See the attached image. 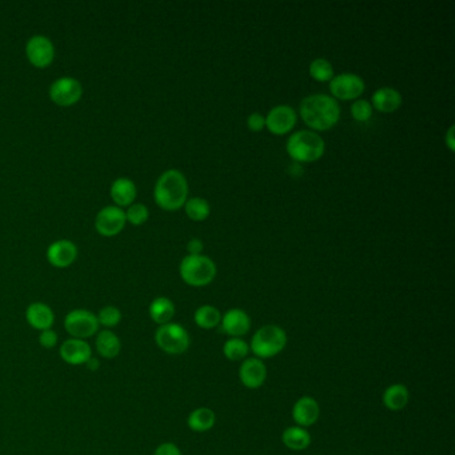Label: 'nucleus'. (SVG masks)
<instances>
[{
	"mask_svg": "<svg viewBox=\"0 0 455 455\" xmlns=\"http://www.w3.org/2000/svg\"><path fill=\"white\" fill-rule=\"evenodd\" d=\"M282 442L286 447L294 451H300L308 449L311 444V437L305 427L300 426H291L286 429L282 434Z\"/></svg>",
	"mask_w": 455,
	"mask_h": 455,
	"instance_id": "nucleus-23",
	"label": "nucleus"
},
{
	"mask_svg": "<svg viewBox=\"0 0 455 455\" xmlns=\"http://www.w3.org/2000/svg\"><path fill=\"white\" fill-rule=\"evenodd\" d=\"M96 318H98L99 325H102L107 329H111L120 322L122 313L119 308H115V306H106L99 311V315Z\"/></svg>",
	"mask_w": 455,
	"mask_h": 455,
	"instance_id": "nucleus-32",
	"label": "nucleus"
},
{
	"mask_svg": "<svg viewBox=\"0 0 455 455\" xmlns=\"http://www.w3.org/2000/svg\"><path fill=\"white\" fill-rule=\"evenodd\" d=\"M64 329L72 338L87 339L98 332L99 322L91 311L72 310L64 319Z\"/></svg>",
	"mask_w": 455,
	"mask_h": 455,
	"instance_id": "nucleus-8",
	"label": "nucleus"
},
{
	"mask_svg": "<svg viewBox=\"0 0 455 455\" xmlns=\"http://www.w3.org/2000/svg\"><path fill=\"white\" fill-rule=\"evenodd\" d=\"M266 128L274 135H286L296 127L298 116L296 110L288 104H279L273 107L264 116Z\"/></svg>",
	"mask_w": 455,
	"mask_h": 455,
	"instance_id": "nucleus-9",
	"label": "nucleus"
},
{
	"mask_svg": "<svg viewBox=\"0 0 455 455\" xmlns=\"http://www.w3.org/2000/svg\"><path fill=\"white\" fill-rule=\"evenodd\" d=\"M125 213L118 206H107L95 218V228L103 237H115L125 226Z\"/></svg>",
	"mask_w": 455,
	"mask_h": 455,
	"instance_id": "nucleus-11",
	"label": "nucleus"
},
{
	"mask_svg": "<svg viewBox=\"0 0 455 455\" xmlns=\"http://www.w3.org/2000/svg\"><path fill=\"white\" fill-rule=\"evenodd\" d=\"M148 313H150L151 319L155 323H158L159 326H162V325L170 323L171 319L174 318V315H175V305L172 303V300L169 298L159 296V298H155L151 302Z\"/></svg>",
	"mask_w": 455,
	"mask_h": 455,
	"instance_id": "nucleus-22",
	"label": "nucleus"
},
{
	"mask_svg": "<svg viewBox=\"0 0 455 455\" xmlns=\"http://www.w3.org/2000/svg\"><path fill=\"white\" fill-rule=\"evenodd\" d=\"M26 54L34 67L46 69L54 62L55 48L48 38L43 35H36L27 42Z\"/></svg>",
	"mask_w": 455,
	"mask_h": 455,
	"instance_id": "nucleus-10",
	"label": "nucleus"
},
{
	"mask_svg": "<svg viewBox=\"0 0 455 455\" xmlns=\"http://www.w3.org/2000/svg\"><path fill=\"white\" fill-rule=\"evenodd\" d=\"M402 94L393 87H381L371 96V107L383 114L397 111L402 106Z\"/></svg>",
	"mask_w": 455,
	"mask_h": 455,
	"instance_id": "nucleus-18",
	"label": "nucleus"
},
{
	"mask_svg": "<svg viewBox=\"0 0 455 455\" xmlns=\"http://www.w3.org/2000/svg\"><path fill=\"white\" fill-rule=\"evenodd\" d=\"M220 326L223 332H226L231 338H240L250 331V317L245 310L231 308L225 315H222Z\"/></svg>",
	"mask_w": 455,
	"mask_h": 455,
	"instance_id": "nucleus-14",
	"label": "nucleus"
},
{
	"mask_svg": "<svg viewBox=\"0 0 455 455\" xmlns=\"http://www.w3.org/2000/svg\"><path fill=\"white\" fill-rule=\"evenodd\" d=\"M189 195V183L182 172L175 169L164 171L155 184L154 199L160 208L176 211L182 208Z\"/></svg>",
	"mask_w": 455,
	"mask_h": 455,
	"instance_id": "nucleus-2",
	"label": "nucleus"
},
{
	"mask_svg": "<svg viewBox=\"0 0 455 455\" xmlns=\"http://www.w3.org/2000/svg\"><path fill=\"white\" fill-rule=\"evenodd\" d=\"M308 72L313 79L320 82V83L330 82L335 77L332 64L325 57L314 59L308 66Z\"/></svg>",
	"mask_w": 455,
	"mask_h": 455,
	"instance_id": "nucleus-28",
	"label": "nucleus"
},
{
	"mask_svg": "<svg viewBox=\"0 0 455 455\" xmlns=\"http://www.w3.org/2000/svg\"><path fill=\"white\" fill-rule=\"evenodd\" d=\"M267 376V369L259 358H247L240 367V379L243 386L247 388H259Z\"/></svg>",
	"mask_w": 455,
	"mask_h": 455,
	"instance_id": "nucleus-13",
	"label": "nucleus"
},
{
	"mask_svg": "<svg viewBox=\"0 0 455 455\" xmlns=\"http://www.w3.org/2000/svg\"><path fill=\"white\" fill-rule=\"evenodd\" d=\"M183 207H184L186 215L189 216L193 222H203L211 213L210 203L203 198H198V196L187 199Z\"/></svg>",
	"mask_w": 455,
	"mask_h": 455,
	"instance_id": "nucleus-27",
	"label": "nucleus"
},
{
	"mask_svg": "<svg viewBox=\"0 0 455 455\" xmlns=\"http://www.w3.org/2000/svg\"><path fill=\"white\" fill-rule=\"evenodd\" d=\"M26 318L31 327H34L36 330L45 331L50 330L52 327L55 315L50 306L40 302H35L27 308Z\"/></svg>",
	"mask_w": 455,
	"mask_h": 455,
	"instance_id": "nucleus-19",
	"label": "nucleus"
},
{
	"mask_svg": "<svg viewBox=\"0 0 455 455\" xmlns=\"http://www.w3.org/2000/svg\"><path fill=\"white\" fill-rule=\"evenodd\" d=\"M154 455H182L181 454V450L176 444H171V442H166V444H162L160 446L157 447L155 453Z\"/></svg>",
	"mask_w": 455,
	"mask_h": 455,
	"instance_id": "nucleus-35",
	"label": "nucleus"
},
{
	"mask_svg": "<svg viewBox=\"0 0 455 455\" xmlns=\"http://www.w3.org/2000/svg\"><path fill=\"white\" fill-rule=\"evenodd\" d=\"M110 193L118 207L131 206L137 198V186L128 178H119L113 183Z\"/></svg>",
	"mask_w": 455,
	"mask_h": 455,
	"instance_id": "nucleus-20",
	"label": "nucleus"
},
{
	"mask_svg": "<svg viewBox=\"0 0 455 455\" xmlns=\"http://www.w3.org/2000/svg\"><path fill=\"white\" fill-rule=\"evenodd\" d=\"M330 83L331 96L335 101H356L364 92V80L353 72L335 75Z\"/></svg>",
	"mask_w": 455,
	"mask_h": 455,
	"instance_id": "nucleus-7",
	"label": "nucleus"
},
{
	"mask_svg": "<svg viewBox=\"0 0 455 455\" xmlns=\"http://www.w3.org/2000/svg\"><path fill=\"white\" fill-rule=\"evenodd\" d=\"M155 342L164 353L178 355L189 349L190 335L183 326L170 322L158 327L155 332Z\"/></svg>",
	"mask_w": 455,
	"mask_h": 455,
	"instance_id": "nucleus-6",
	"label": "nucleus"
},
{
	"mask_svg": "<svg viewBox=\"0 0 455 455\" xmlns=\"http://www.w3.org/2000/svg\"><path fill=\"white\" fill-rule=\"evenodd\" d=\"M409 388L402 383H395L387 387L382 397L383 405L386 406V409L391 411H400L405 409L409 403Z\"/></svg>",
	"mask_w": 455,
	"mask_h": 455,
	"instance_id": "nucleus-21",
	"label": "nucleus"
},
{
	"mask_svg": "<svg viewBox=\"0 0 455 455\" xmlns=\"http://www.w3.org/2000/svg\"><path fill=\"white\" fill-rule=\"evenodd\" d=\"M287 344L286 331L276 325L263 326L254 334L250 350L257 358L269 359L282 353Z\"/></svg>",
	"mask_w": 455,
	"mask_h": 455,
	"instance_id": "nucleus-5",
	"label": "nucleus"
},
{
	"mask_svg": "<svg viewBox=\"0 0 455 455\" xmlns=\"http://www.w3.org/2000/svg\"><path fill=\"white\" fill-rule=\"evenodd\" d=\"M179 274L184 283L193 287H205L215 279V263L202 254L187 255L181 262Z\"/></svg>",
	"mask_w": 455,
	"mask_h": 455,
	"instance_id": "nucleus-4",
	"label": "nucleus"
},
{
	"mask_svg": "<svg viewBox=\"0 0 455 455\" xmlns=\"http://www.w3.org/2000/svg\"><path fill=\"white\" fill-rule=\"evenodd\" d=\"M373 107L369 101L366 99H356L355 102L352 104V108H350V113H352V116L356 122L359 123H366L370 120V118L373 116Z\"/></svg>",
	"mask_w": 455,
	"mask_h": 455,
	"instance_id": "nucleus-30",
	"label": "nucleus"
},
{
	"mask_svg": "<svg viewBox=\"0 0 455 455\" xmlns=\"http://www.w3.org/2000/svg\"><path fill=\"white\" fill-rule=\"evenodd\" d=\"M148 208L142 203H134V205L128 206V210L125 213V219L134 225V226H142L143 223L147 222Z\"/></svg>",
	"mask_w": 455,
	"mask_h": 455,
	"instance_id": "nucleus-31",
	"label": "nucleus"
},
{
	"mask_svg": "<svg viewBox=\"0 0 455 455\" xmlns=\"http://www.w3.org/2000/svg\"><path fill=\"white\" fill-rule=\"evenodd\" d=\"M247 127L252 133H259L262 131L263 128L266 127V120H264V115L261 113H252L249 115L247 118Z\"/></svg>",
	"mask_w": 455,
	"mask_h": 455,
	"instance_id": "nucleus-33",
	"label": "nucleus"
},
{
	"mask_svg": "<svg viewBox=\"0 0 455 455\" xmlns=\"http://www.w3.org/2000/svg\"><path fill=\"white\" fill-rule=\"evenodd\" d=\"M319 409L318 402L313 397H302L298 399L293 408V420L296 422L300 427H308L313 426L318 421Z\"/></svg>",
	"mask_w": 455,
	"mask_h": 455,
	"instance_id": "nucleus-17",
	"label": "nucleus"
},
{
	"mask_svg": "<svg viewBox=\"0 0 455 455\" xmlns=\"http://www.w3.org/2000/svg\"><path fill=\"white\" fill-rule=\"evenodd\" d=\"M193 320L198 327H201L203 330H211V329H215L216 326H219V323L222 320V314L214 306L205 305L195 311Z\"/></svg>",
	"mask_w": 455,
	"mask_h": 455,
	"instance_id": "nucleus-26",
	"label": "nucleus"
},
{
	"mask_svg": "<svg viewBox=\"0 0 455 455\" xmlns=\"http://www.w3.org/2000/svg\"><path fill=\"white\" fill-rule=\"evenodd\" d=\"M86 366H87V369H90V370H98V367H99V361L98 359H95V358H90L87 362H86Z\"/></svg>",
	"mask_w": 455,
	"mask_h": 455,
	"instance_id": "nucleus-38",
	"label": "nucleus"
},
{
	"mask_svg": "<svg viewBox=\"0 0 455 455\" xmlns=\"http://www.w3.org/2000/svg\"><path fill=\"white\" fill-rule=\"evenodd\" d=\"M250 346L240 338H230L223 344V354L228 361H242L247 356Z\"/></svg>",
	"mask_w": 455,
	"mask_h": 455,
	"instance_id": "nucleus-29",
	"label": "nucleus"
},
{
	"mask_svg": "<svg viewBox=\"0 0 455 455\" xmlns=\"http://www.w3.org/2000/svg\"><path fill=\"white\" fill-rule=\"evenodd\" d=\"M286 151L296 163H314L325 155L326 143L318 133L299 130L287 139Z\"/></svg>",
	"mask_w": 455,
	"mask_h": 455,
	"instance_id": "nucleus-3",
	"label": "nucleus"
},
{
	"mask_svg": "<svg viewBox=\"0 0 455 455\" xmlns=\"http://www.w3.org/2000/svg\"><path fill=\"white\" fill-rule=\"evenodd\" d=\"M78 249L71 240L54 242L47 250V259L54 267L64 269L77 261Z\"/></svg>",
	"mask_w": 455,
	"mask_h": 455,
	"instance_id": "nucleus-15",
	"label": "nucleus"
},
{
	"mask_svg": "<svg viewBox=\"0 0 455 455\" xmlns=\"http://www.w3.org/2000/svg\"><path fill=\"white\" fill-rule=\"evenodd\" d=\"M57 342V335L55 331L51 330H45L42 331L40 337H39V343L42 347L45 349H52Z\"/></svg>",
	"mask_w": 455,
	"mask_h": 455,
	"instance_id": "nucleus-34",
	"label": "nucleus"
},
{
	"mask_svg": "<svg viewBox=\"0 0 455 455\" xmlns=\"http://www.w3.org/2000/svg\"><path fill=\"white\" fill-rule=\"evenodd\" d=\"M299 115L311 131H329L341 119V106L331 95L314 94L300 102Z\"/></svg>",
	"mask_w": 455,
	"mask_h": 455,
	"instance_id": "nucleus-1",
	"label": "nucleus"
},
{
	"mask_svg": "<svg viewBox=\"0 0 455 455\" xmlns=\"http://www.w3.org/2000/svg\"><path fill=\"white\" fill-rule=\"evenodd\" d=\"M59 354L66 364L79 366V364H86V362L91 358L92 352L90 344L84 339L69 338L60 346Z\"/></svg>",
	"mask_w": 455,
	"mask_h": 455,
	"instance_id": "nucleus-16",
	"label": "nucleus"
},
{
	"mask_svg": "<svg viewBox=\"0 0 455 455\" xmlns=\"http://www.w3.org/2000/svg\"><path fill=\"white\" fill-rule=\"evenodd\" d=\"M189 427L196 432H208L215 425V414L211 409L207 408H199L191 411V414L187 418Z\"/></svg>",
	"mask_w": 455,
	"mask_h": 455,
	"instance_id": "nucleus-25",
	"label": "nucleus"
},
{
	"mask_svg": "<svg viewBox=\"0 0 455 455\" xmlns=\"http://www.w3.org/2000/svg\"><path fill=\"white\" fill-rule=\"evenodd\" d=\"M189 255H201L203 251V242L198 238H193L187 243Z\"/></svg>",
	"mask_w": 455,
	"mask_h": 455,
	"instance_id": "nucleus-36",
	"label": "nucleus"
},
{
	"mask_svg": "<svg viewBox=\"0 0 455 455\" xmlns=\"http://www.w3.org/2000/svg\"><path fill=\"white\" fill-rule=\"evenodd\" d=\"M83 94L82 84L74 78H60L50 87L51 101L60 107H69L79 101Z\"/></svg>",
	"mask_w": 455,
	"mask_h": 455,
	"instance_id": "nucleus-12",
	"label": "nucleus"
},
{
	"mask_svg": "<svg viewBox=\"0 0 455 455\" xmlns=\"http://www.w3.org/2000/svg\"><path fill=\"white\" fill-rule=\"evenodd\" d=\"M95 344L99 355L107 359H114L115 356L120 353V347H122L116 334L110 330L99 332Z\"/></svg>",
	"mask_w": 455,
	"mask_h": 455,
	"instance_id": "nucleus-24",
	"label": "nucleus"
},
{
	"mask_svg": "<svg viewBox=\"0 0 455 455\" xmlns=\"http://www.w3.org/2000/svg\"><path fill=\"white\" fill-rule=\"evenodd\" d=\"M454 130V125H451L449 127L447 133L444 134V143H446V146H447V148H449L450 151H454L455 148Z\"/></svg>",
	"mask_w": 455,
	"mask_h": 455,
	"instance_id": "nucleus-37",
	"label": "nucleus"
}]
</instances>
